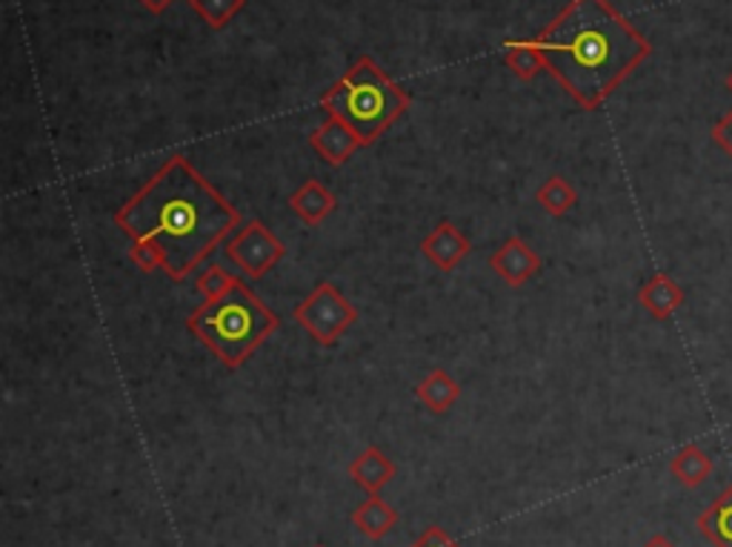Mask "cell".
Masks as SVG:
<instances>
[{
  "mask_svg": "<svg viewBox=\"0 0 732 547\" xmlns=\"http://www.w3.org/2000/svg\"><path fill=\"white\" fill-rule=\"evenodd\" d=\"M115 224L132 241H155L166 261L163 273L183 281L237 230L241 213L190 158L175 155L118 210Z\"/></svg>",
  "mask_w": 732,
  "mask_h": 547,
  "instance_id": "6da1fadb",
  "label": "cell"
},
{
  "mask_svg": "<svg viewBox=\"0 0 732 547\" xmlns=\"http://www.w3.org/2000/svg\"><path fill=\"white\" fill-rule=\"evenodd\" d=\"M536 47L547 72L583 110H598L652 52L650 41L610 0H570L538 34Z\"/></svg>",
  "mask_w": 732,
  "mask_h": 547,
  "instance_id": "7a4b0ae2",
  "label": "cell"
},
{
  "mask_svg": "<svg viewBox=\"0 0 732 547\" xmlns=\"http://www.w3.org/2000/svg\"><path fill=\"white\" fill-rule=\"evenodd\" d=\"M278 327V315L272 313L241 278L224 298L204 302L186 318V330L230 369L244 367Z\"/></svg>",
  "mask_w": 732,
  "mask_h": 547,
  "instance_id": "3957f363",
  "label": "cell"
},
{
  "mask_svg": "<svg viewBox=\"0 0 732 547\" xmlns=\"http://www.w3.org/2000/svg\"><path fill=\"white\" fill-rule=\"evenodd\" d=\"M321 107L349 123L364 146H369L409 110V95L380 72L373 58H360L324 92Z\"/></svg>",
  "mask_w": 732,
  "mask_h": 547,
  "instance_id": "277c9868",
  "label": "cell"
},
{
  "mask_svg": "<svg viewBox=\"0 0 732 547\" xmlns=\"http://www.w3.org/2000/svg\"><path fill=\"white\" fill-rule=\"evenodd\" d=\"M292 318L313 335V342H318L321 347H333L358 322V310L335 284L321 281L318 287L292 310Z\"/></svg>",
  "mask_w": 732,
  "mask_h": 547,
  "instance_id": "5b68a950",
  "label": "cell"
},
{
  "mask_svg": "<svg viewBox=\"0 0 732 547\" xmlns=\"http://www.w3.org/2000/svg\"><path fill=\"white\" fill-rule=\"evenodd\" d=\"M224 253L252 278H264L286 255L284 241L266 230L264 221H250L226 241Z\"/></svg>",
  "mask_w": 732,
  "mask_h": 547,
  "instance_id": "8992f818",
  "label": "cell"
},
{
  "mask_svg": "<svg viewBox=\"0 0 732 547\" xmlns=\"http://www.w3.org/2000/svg\"><path fill=\"white\" fill-rule=\"evenodd\" d=\"M489 267L509 287H523L529 278H536L541 273V255L523 239L509 235L496 253L489 255Z\"/></svg>",
  "mask_w": 732,
  "mask_h": 547,
  "instance_id": "52a82bcc",
  "label": "cell"
},
{
  "mask_svg": "<svg viewBox=\"0 0 732 547\" xmlns=\"http://www.w3.org/2000/svg\"><path fill=\"white\" fill-rule=\"evenodd\" d=\"M420 253L427 255L429 264H435L441 273H453L472 253V244L453 221H441V224H435L427 239L420 241Z\"/></svg>",
  "mask_w": 732,
  "mask_h": 547,
  "instance_id": "ba28073f",
  "label": "cell"
},
{
  "mask_svg": "<svg viewBox=\"0 0 732 547\" xmlns=\"http://www.w3.org/2000/svg\"><path fill=\"white\" fill-rule=\"evenodd\" d=\"M309 144H313V150L318 152L329 166H344L346 161L364 146V141H360L358 132H355L349 123L329 115L318 130L309 135Z\"/></svg>",
  "mask_w": 732,
  "mask_h": 547,
  "instance_id": "9c48e42d",
  "label": "cell"
},
{
  "mask_svg": "<svg viewBox=\"0 0 732 547\" xmlns=\"http://www.w3.org/2000/svg\"><path fill=\"white\" fill-rule=\"evenodd\" d=\"M395 473H398V465L375 445H369L364 453H358V456L349 462V467H346V476H349L366 496H380V490L395 479Z\"/></svg>",
  "mask_w": 732,
  "mask_h": 547,
  "instance_id": "30bf717a",
  "label": "cell"
},
{
  "mask_svg": "<svg viewBox=\"0 0 732 547\" xmlns=\"http://www.w3.org/2000/svg\"><path fill=\"white\" fill-rule=\"evenodd\" d=\"M353 525L360 536H366L369 541H380L384 536H389L398 527V510H395L389 502H384L380 496H366L358 507L353 510Z\"/></svg>",
  "mask_w": 732,
  "mask_h": 547,
  "instance_id": "8fae6325",
  "label": "cell"
},
{
  "mask_svg": "<svg viewBox=\"0 0 732 547\" xmlns=\"http://www.w3.org/2000/svg\"><path fill=\"white\" fill-rule=\"evenodd\" d=\"M289 206L292 213L298 215L304 224L309 226H318L321 221H326L329 215L335 213V206H338V201H335V195L329 190H326L321 181L309 179L304 186H298V190L292 192L289 195Z\"/></svg>",
  "mask_w": 732,
  "mask_h": 547,
  "instance_id": "7c38bea8",
  "label": "cell"
},
{
  "mask_svg": "<svg viewBox=\"0 0 732 547\" xmlns=\"http://www.w3.org/2000/svg\"><path fill=\"white\" fill-rule=\"evenodd\" d=\"M638 302H641V307H644L652 318L664 322V318H670V315L684 304V290H681L670 275L658 273L647 281L644 287L638 290Z\"/></svg>",
  "mask_w": 732,
  "mask_h": 547,
  "instance_id": "4fadbf2b",
  "label": "cell"
},
{
  "mask_svg": "<svg viewBox=\"0 0 732 547\" xmlns=\"http://www.w3.org/2000/svg\"><path fill=\"white\" fill-rule=\"evenodd\" d=\"M418 398L429 413H447L458 398H461V384L449 376L447 369H433L427 378H420L415 387Z\"/></svg>",
  "mask_w": 732,
  "mask_h": 547,
  "instance_id": "5bb4252c",
  "label": "cell"
},
{
  "mask_svg": "<svg viewBox=\"0 0 732 547\" xmlns=\"http://www.w3.org/2000/svg\"><path fill=\"white\" fill-rule=\"evenodd\" d=\"M712 547H732V485L695 521Z\"/></svg>",
  "mask_w": 732,
  "mask_h": 547,
  "instance_id": "9a60e30c",
  "label": "cell"
},
{
  "mask_svg": "<svg viewBox=\"0 0 732 547\" xmlns=\"http://www.w3.org/2000/svg\"><path fill=\"white\" fill-rule=\"evenodd\" d=\"M670 473L675 476V482H681L684 487H699L704 485L712 476V458L710 453L701 450L699 445H687L681 447L670 462Z\"/></svg>",
  "mask_w": 732,
  "mask_h": 547,
  "instance_id": "2e32d148",
  "label": "cell"
},
{
  "mask_svg": "<svg viewBox=\"0 0 732 547\" xmlns=\"http://www.w3.org/2000/svg\"><path fill=\"white\" fill-rule=\"evenodd\" d=\"M536 201L543 213L552 215V219H561V215H567L572 206L578 204V192L563 175H549V179L538 186Z\"/></svg>",
  "mask_w": 732,
  "mask_h": 547,
  "instance_id": "e0dca14e",
  "label": "cell"
},
{
  "mask_svg": "<svg viewBox=\"0 0 732 547\" xmlns=\"http://www.w3.org/2000/svg\"><path fill=\"white\" fill-rule=\"evenodd\" d=\"M504 63H507L521 81H532L541 69H547L543 67V58L541 52H538L536 41H527V43L509 41L507 49H504Z\"/></svg>",
  "mask_w": 732,
  "mask_h": 547,
  "instance_id": "ac0fdd59",
  "label": "cell"
},
{
  "mask_svg": "<svg viewBox=\"0 0 732 547\" xmlns=\"http://www.w3.org/2000/svg\"><path fill=\"white\" fill-rule=\"evenodd\" d=\"M235 284H237L235 275L226 273L221 264H206L195 278V290L204 295V302H217V298H224Z\"/></svg>",
  "mask_w": 732,
  "mask_h": 547,
  "instance_id": "d6986e66",
  "label": "cell"
},
{
  "mask_svg": "<svg viewBox=\"0 0 732 547\" xmlns=\"http://www.w3.org/2000/svg\"><path fill=\"white\" fill-rule=\"evenodd\" d=\"M246 0H190V7L195 9L201 21L210 23L212 29H221L244 9Z\"/></svg>",
  "mask_w": 732,
  "mask_h": 547,
  "instance_id": "ffe728a7",
  "label": "cell"
},
{
  "mask_svg": "<svg viewBox=\"0 0 732 547\" xmlns=\"http://www.w3.org/2000/svg\"><path fill=\"white\" fill-rule=\"evenodd\" d=\"M130 259L132 264H138V267L143 270V273H155V270H163V264H166V261H163V250L150 239L132 241Z\"/></svg>",
  "mask_w": 732,
  "mask_h": 547,
  "instance_id": "44dd1931",
  "label": "cell"
},
{
  "mask_svg": "<svg viewBox=\"0 0 732 547\" xmlns=\"http://www.w3.org/2000/svg\"><path fill=\"white\" fill-rule=\"evenodd\" d=\"M409 547H461V545H458V541H455L453 536L444 530V527L429 525L427 530H424V534H420Z\"/></svg>",
  "mask_w": 732,
  "mask_h": 547,
  "instance_id": "7402d4cb",
  "label": "cell"
},
{
  "mask_svg": "<svg viewBox=\"0 0 732 547\" xmlns=\"http://www.w3.org/2000/svg\"><path fill=\"white\" fill-rule=\"evenodd\" d=\"M712 141L732 155V110L712 126Z\"/></svg>",
  "mask_w": 732,
  "mask_h": 547,
  "instance_id": "603a6c76",
  "label": "cell"
},
{
  "mask_svg": "<svg viewBox=\"0 0 732 547\" xmlns=\"http://www.w3.org/2000/svg\"><path fill=\"white\" fill-rule=\"evenodd\" d=\"M143 7L150 9V12H155V14H161V12H166V9L172 7V3H175V0H141Z\"/></svg>",
  "mask_w": 732,
  "mask_h": 547,
  "instance_id": "cb8c5ba5",
  "label": "cell"
},
{
  "mask_svg": "<svg viewBox=\"0 0 732 547\" xmlns=\"http://www.w3.org/2000/svg\"><path fill=\"white\" fill-rule=\"evenodd\" d=\"M644 547H675V545H672V541L667 539V536L658 534V536H652V539H647Z\"/></svg>",
  "mask_w": 732,
  "mask_h": 547,
  "instance_id": "d4e9b609",
  "label": "cell"
},
{
  "mask_svg": "<svg viewBox=\"0 0 732 547\" xmlns=\"http://www.w3.org/2000/svg\"><path fill=\"white\" fill-rule=\"evenodd\" d=\"M726 90L732 92V72H730V75H726Z\"/></svg>",
  "mask_w": 732,
  "mask_h": 547,
  "instance_id": "484cf974",
  "label": "cell"
},
{
  "mask_svg": "<svg viewBox=\"0 0 732 547\" xmlns=\"http://www.w3.org/2000/svg\"><path fill=\"white\" fill-rule=\"evenodd\" d=\"M315 547H326V545H315Z\"/></svg>",
  "mask_w": 732,
  "mask_h": 547,
  "instance_id": "4316f807",
  "label": "cell"
}]
</instances>
